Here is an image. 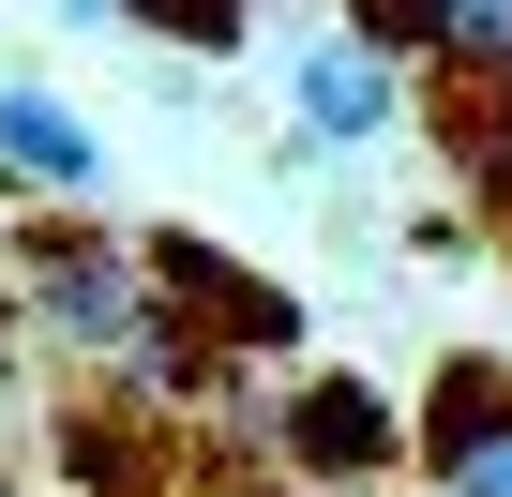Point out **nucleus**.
Returning a JSON list of instances; mask_svg holds the SVG:
<instances>
[{
	"instance_id": "1",
	"label": "nucleus",
	"mask_w": 512,
	"mask_h": 497,
	"mask_svg": "<svg viewBox=\"0 0 512 497\" xmlns=\"http://www.w3.org/2000/svg\"><path fill=\"white\" fill-rule=\"evenodd\" d=\"M0 287H16V317H31L46 347H76V362H106V377H136V392H151V362H166V317H151V272H136V241L31 226Z\"/></svg>"
},
{
	"instance_id": "2",
	"label": "nucleus",
	"mask_w": 512,
	"mask_h": 497,
	"mask_svg": "<svg viewBox=\"0 0 512 497\" xmlns=\"http://www.w3.org/2000/svg\"><path fill=\"white\" fill-rule=\"evenodd\" d=\"M256 437H272V467H287L302 497H362V482L407 452V422H392V392H377V377H287Z\"/></svg>"
},
{
	"instance_id": "3",
	"label": "nucleus",
	"mask_w": 512,
	"mask_h": 497,
	"mask_svg": "<svg viewBox=\"0 0 512 497\" xmlns=\"http://www.w3.org/2000/svg\"><path fill=\"white\" fill-rule=\"evenodd\" d=\"M407 452H422L437 497H512V362H437Z\"/></svg>"
},
{
	"instance_id": "4",
	"label": "nucleus",
	"mask_w": 512,
	"mask_h": 497,
	"mask_svg": "<svg viewBox=\"0 0 512 497\" xmlns=\"http://www.w3.org/2000/svg\"><path fill=\"white\" fill-rule=\"evenodd\" d=\"M0 181H16V196H91L106 181V136L76 106H46V91H0Z\"/></svg>"
},
{
	"instance_id": "5",
	"label": "nucleus",
	"mask_w": 512,
	"mask_h": 497,
	"mask_svg": "<svg viewBox=\"0 0 512 497\" xmlns=\"http://www.w3.org/2000/svg\"><path fill=\"white\" fill-rule=\"evenodd\" d=\"M377 121H392V61H362L347 31L302 46V136H377Z\"/></svg>"
},
{
	"instance_id": "6",
	"label": "nucleus",
	"mask_w": 512,
	"mask_h": 497,
	"mask_svg": "<svg viewBox=\"0 0 512 497\" xmlns=\"http://www.w3.org/2000/svg\"><path fill=\"white\" fill-rule=\"evenodd\" d=\"M0 347H16V287H0Z\"/></svg>"
},
{
	"instance_id": "7",
	"label": "nucleus",
	"mask_w": 512,
	"mask_h": 497,
	"mask_svg": "<svg viewBox=\"0 0 512 497\" xmlns=\"http://www.w3.org/2000/svg\"><path fill=\"white\" fill-rule=\"evenodd\" d=\"M272 497H302V482H272Z\"/></svg>"
},
{
	"instance_id": "8",
	"label": "nucleus",
	"mask_w": 512,
	"mask_h": 497,
	"mask_svg": "<svg viewBox=\"0 0 512 497\" xmlns=\"http://www.w3.org/2000/svg\"><path fill=\"white\" fill-rule=\"evenodd\" d=\"M0 497H16V482H0Z\"/></svg>"
}]
</instances>
